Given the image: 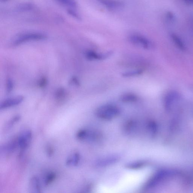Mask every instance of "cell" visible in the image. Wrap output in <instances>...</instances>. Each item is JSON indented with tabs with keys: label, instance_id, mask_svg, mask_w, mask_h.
Masks as SVG:
<instances>
[{
	"label": "cell",
	"instance_id": "obj_1",
	"mask_svg": "<svg viewBox=\"0 0 193 193\" xmlns=\"http://www.w3.org/2000/svg\"><path fill=\"white\" fill-rule=\"evenodd\" d=\"M120 113L118 106L113 104H105L96 109V115L99 118L104 120H111L116 118Z\"/></svg>",
	"mask_w": 193,
	"mask_h": 193
},
{
	"label": "cell",
	"instance_id": "obj_2",
	"mask_svg": "<svg viewBox=\"0 0 193 193\" xmlns=\"http://www.w3.org/2000/svg\"><path fill=\"white\" fill-rule=\"evenodd\" d=\"M46 34L39 32L26 33L19 36L14 40L13 45L17 46L25 43L34 41H40L46 39Z\"/></svg>",
	"mask_w": 193,
	"mask_h": 193
},
{
	"label": "cell",
	"instance_id": "obj_3",
	"mask_svg": "<svg viewBox=\"0 0 193 193\" xmlns=\"http://www.w3.org/2000/svg\"><path fill=\"white\" fill-rule=\"evenodd\" d=\"M129 39L134 45L144 49H149L152 47L151 41L146 37L140 34H131L129 36Z\"/></svg>",
	"mask_w": 193,
	"mask_h": 193
},
{
	"label": "cell",
	"instance_id": "obj_4",
	"mask_svg": "<svg viewBox=\"0 0 193 193\" xmlns=\"http://www.w3.org/2000/svg\"><path fill=\"white\" fill-rule=\"evenodd\" d=\"M99 132L94 131L83 129L78 131L76 134L78 140L88 141H94L99 140L101 137Z\"/></svg>",
	"mask_w": 193,
	"mask_h": 193
},
{
	"label": "cell",
	"instance_id": "obj_5",
	"mask_svg": "<svg viewBox=\"0 0 193 193\" xmlns=\"http://www.w3.org/2000/svg\"><path fill=\"white\" fill-rule=\"evenodd\" d=\"M32 138V133L31 130H27L22 132L17 139L18 147L24 150L30 145Z\"/></svg>",
	"mask_w": 193,
	"mask_h": 193
},
{
	"label": "cell",
	"instance_id": "obj_6",
	"mask_svg": "<svg viewBox=\"0 0 193 193\" xmlns=\"http://www.w3.org/2000/svg\"><path fill=\"white\" fill-rule=\"evenodd\" d=\"M106 9L111 11L119 10L124 7V3L119 0H97Z\"/></svg>",
	"mask_w": 193,
	"mask_h": 193
},
{
	"label": "cell",
	"instance_id": "obj_7",
	"mask_svg": "<svg viewBox=\"0 0 193 193\" xmlns=\"http://www.w3.org/2000/svg\"><path fill=\"white\" fill-rule=\"evenodd\" d=\"M111 52L104 53H96L92 50L87 51L85 53V57L89 60H102L107 58L112 54Z\"/></svg>",
	"mask_w": 193,
	"mask_h": 193
},
{
	"label": "cell",
	"instance_id": "obj_8",
	"mask_svg": "<svg viewBox=\"0 0 193 193\" xmlns=\"http://www.w3.org/2000/svg\"><path fill=\"white\" fill-rule=\"evenodd\" d=\"M23 100H24V97L21 96L7 99L1 103L0 108L1 110H3L17 105L18 104L21 103Z\"/></svg>",
	"mask_w": 193,
	"mask_h": 193
},
{
	"label": "cell",
	"instance_id": "obj_9",
	"mask_svg": "<svg viewBox=\"0 0 193 193\" xmlns=\"http://www.w3.org/2000/svg\"><path fill=\"white\" fill-rule=\"evenodd\" d=\"M119 158V157L117 155L109 156L99 160L96 162V165L99 166H108L118 162Z\"/></svg>",
	"mask_w": 193,
	"mask_h": 193
},
{
	"label": "cell",
	"instance_id": "obj_10",
	"mask_svg": "<svg viewBox=\"0 0 193 193\" xmlns=\"http://www.w3.org/2000/svg\"><path fill=\"white\" fill-rule=\"evenodd\" d=\"M30 190L32 193L41 192V183L39 178L36 176H34L30 179Z\"/></svg>",
	"mask_w": 193,
	"mask_h": 193
},
{
	"label": "cell",
	"instance_id": "obj_11",
	"mask_svg": "<svg viewBox=\"0 0 193 193\" xmlns=\"http://www.w3.org/2000/svg\"><path fill=\"white\" fill-rule=\"evenodd\" d=\"M80 160V156L78 153H75L67 158L66 165L69 166H75L78 165Z\"/></svg>",
	"mask_w": 193,
	"mask_h": 193
},
{
	"label": "cell",
	"instance_id": "obj_12",
	"mask_svg": "<svg viewBox=\"0 0 193 193\" xmlns=\"http://www.w3.org/2000/svg\"><path fill=\"white\" fill-rule=\"evenodd\" d=\"M58 2L63 6L67 7L68 9H76L78 7L75 0H56Z\"/></svg>",
	"mask_w": 193,
	"mask_h": 193
},
{
	"label": "cell",
	"instance_id": "obj_13",
	"mask_svg": "<svg viewBox=\"0 0 193 193\" xmlns=\"http://www.w3.org/2000/svg\"><path fill=\"white\" fill-rule=\"evenodd\" d=\"M138 97L136 95L133 93H125L122 95L120 100L123 102H133L137 101Z\"/></svg>",
	"mask_w": 193,
	"mask_h": 193
},
{
	"label": "cell",
	"instance_id": "obj_14",
	"mask_svg": "<svg viewBox=\"0 0 193 193\" xmlns=\"http://www.w3.org/2000/svg\"><path fill=\"white\" fill-rule=\"evenodd\" d=\"M56 175L54 172H49L45 175L44 180V186H47L52 183L56 178Z\"/></svg>",
	"mask_w": 193,
	"mask_h": 193
},
{
	"label": "cell",
	"instance_id": "obj_15",
	"mask_svg": "<svg viewBox=\"0 0 193 193\" xmlns=\"http://www.w3.org/2000/svg\"><path fill=\"white\" fill-rule=\"evenodd\" d=\"M142 73L143 71L141 70H133V71L125 72L122 74V75L124 77L129 78V77H134L140 75Z\"/></svg>",
	"mask_w": 193,
	"mask_h": 193
},
{
	"label": "cell",
	"instance_id": "obj_16",
	"mask_svg": "<svg viewBox=\"0 0 193 193\" xmlns=\"http://www.w3.org/2000/svg\"><path fill=\"white\" fill-rule=\"evenodd\" d=\"M145 163L144 162H137L133 163H130L127 164L126 165L127 168L131 169H139L144 166Z\"/></svg>",
	"mask_w": 193,
	"mask_h": 193
},
{
	"label": "cell",
	"instance_id": "obj_17",
	"mask_svg": "<svg viewBox=\"0 0 193 193\" xmlns=\"http://www.w3.org/2000/svg\"><path fill=\"white\" fill-rule=\"evenodd\" d=\"M67 12H68L69 14L71 15L74 18L78 20H81V16L78 14V12L75 10V9H68L67 10Z\"/></svg>",
	"mask_w": 193,
	"mask_h": 193
},
{
	"label": "cell",
	"instance_id": "obj_18",
	"mask_svg": "<svg viewBox=\"0 0 193 193\" xmlns=\"http://www.w3.org/2000/svg\"><path fill=\"white\" fill-rule=\"evenodd\" d=\"M166 18L168 21L171 23L174 22L176 20V16L172 12H168L166 14Z\"/></svg>",
	"mask_w": 193,
	"mask_h": 193
},
{
	"label": "cell",
	"instance_id": "obj_19",
	"mask_svg": "<svg viewBox=\"0 0 193 193\" xmlns=\"http://www.w3.org/2000/svg\"><path fill=\"white\" fill-rule=\"evenodd\" d=\"M13 83L12 79L9 78L7 81V93H10L13 88Z\"/></svg>",
	"mask_w": 193,
	"mask_h": 193
},
{
	"label": "cell",
	"instance_id": "obj_20",
	"mask_svg": "<svg viewBox=\"0 0 193 193\" xmlns=\"http://www.w3.org/2000/svg\"><path fill=\"white\" fill-rule=\"evenodd\" d=\"M65 95V91L63 88H60L56 92V98L60 99L62 98Z\"/></svg>",
	"mask_w": 193,
	"mask_h": 193
},
{
	"label": "cell",
	"instance_id": "obj_21",
	"mask_svg": "<svg viewBox=\"0 0 193 193\" xmlns=\"http://www.w3.org/2000/svg\"><path fill=\"white\" fill-rule=\"evenodd\" d=\"M20 116L17 115L15 116L13 119H12L8 124L7 127L8 128H9L13 126V125H14L15 123L17 122L20 119Z\"/></svg>",
	"mask_w": 193,
	"mask_h": 193
},
{
	"label": "cell",
	"instance_id": "obj_22",
	"mask_svg": "<svg viewBox=\"0 0 193 193\" xmlns=\"http://www.w3.org/2000/svg\"><path fill=\"white\" fill-rule=\"evenodd\" d=\"M47 83V81L46 78H41L38 83V85L40 87L43 88L46 86Z\"/></svg>",
	"mask_w": 193,
	"mask_h": 193
},
{
	"label": "cell",
	"instance_id": "obj_23",
	"mask_svg": "<svg viewBox=\"0 0 193 193\" xmlns=\"http://www.w3.org/2000/svg\"><path fill=\"white\" fill-rule=\"evenodd\" d=\"M47 152L48 155H49V156H51L53 153V149L52 148V147H48L47 150Z\"/></svg>",
	"mask_w": 193,
	"mask_h": 193
},
{
	"label": "cell",
	"instance_id": "obj_24",
	"mask_svg": "<svg viewBox=\"0 0 193 193\" xmlns=\"http://www.w3.org/2000/svg\"><path fill=\"white\" fill-rule=\"evenodd\" d=\"M185 2L189 5L193 4V0H184Z\"/></svg>",
	"mask_w": 193,
	"mask_h": 193
},
{
	"label": "cell",
	"instance_id": "obj_25",
	"mask_svg": "<svg viewBox=\"0 0 193 193\" xmlns=\"http://www.w3.org/2000/svg\"><path fill=\"white\" fill-rule=\"evenodd\" d=\"M72 81L73 82V83L75 85H78L79 84V83L78 82V80L76 78H73Z\"/></svg>",
	"mask_w": 193,
	"mask_h": 193
},
{
	"label": "cell",
	"instance_id": "obj_26",
	"mask_svg": "<svg viewBox=\"0 0 193 193\" xmlns=\"http://www.w3.org/2000/svg\"><path fill=\"white\" fill-rule=\"evenodd\" d=\"M2 1H6V0H2Z\"/></svg>",
	"mask_w": 193,
	"mask_h": 193
}]
</instances>
